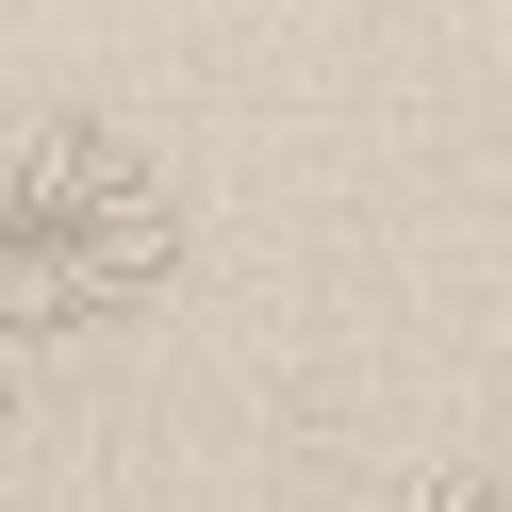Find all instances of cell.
Here are the masks:
<instances>
[{
    "label": "cell",
    "mask_w": 512,
    "mask_h": 512,
    "mask_svg": "<svg viewBox=\"0 0 512 512\" xmlns=\"http://www.w3.org/2000/svg\"><path fill=\"white\" fill-rule=\"evenodd\" d=\"M182 199L100 116H17L0 133V347H100L166 298Z\"/></svg>",
    "instance_id": "6da1fadb"
},
{
    "label": "cell",
    "mask_w": 512,
    "mask_h": 512,
    "mask_svg": "<svg viewBox=\"0 0 512 512\" xmlns=\"http://www.w3.org/2000/svg\"><path fill=\"white\" fill-rule=\"evenodd\" d=\"M0 446H17V347H0Z\"/></svg>",
    "instance_id": "3957f363"
},
{
    "label": "cell",
    "mask_w": 512,
    "mask_h": 512,
    "mask_svg": "<svg viewBox=\"0 0 512 512\" xmlns=\"http://www.w3.org/2000/svg\"><path fill=\"white\" fill-rule=\"evenodd\" d=\"M364 512H512V479H397V496H364Z\"/></svg>",
    "instance_id": "7a4b0ae2"
}]
</instances>
